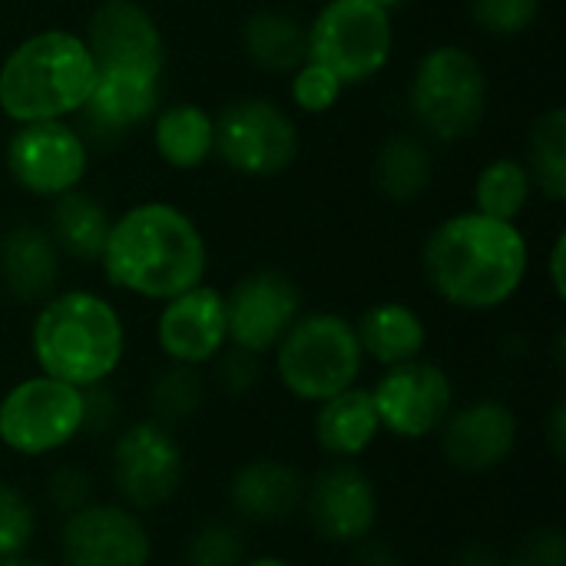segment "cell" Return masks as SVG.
Returning <instances> with one entry per match:
<instances>
[{
    "mask_svg": "<svg viewBox=\"0 0 566 566\" xmlns=\"http://www.w3.org/2000/svg\"><path fill=\"white\" fill-rule=\"evenodd\" d=\"M527 172L534 189H541L551 202L566 199V113L564 106H551L531 126L527 139Z\"/></svg>",
    "mask_w": 566,
    "mask_h": 566,
    "instance_id": "83f0119b",
    "label": "cell"
},
{
    "mask_svg": "<svg viewBox=\"0 0 566 566\" xmlns=\"http://www.w3.org/2000/svg\"><path fill=\"white\" fill-rule=\"evenodd\" d=\"M431 149L411 133H391L375 156V186L391 202H415L431 189Z\"/></svg>",
    "mask_w": 566,
    "mask_h": 566,
    "instance_id": "4316f807",
    "label": "cell"
},
{
    "mask_svg": "<svg viewBox=\"0 0 566 566\" xmlns=\"http://www.w3.org/2000/svg\"><path fill=\"white\" fill-rule=\"evenodd\" d=\"M96 60L80 33L50 27L20 40L0 63V113L10 123L66 119L83 109Z\"/></svg>",
    "mask_w": 566,
    "mask_h": 566,
    "instance_id": "277c9868",
    "label": "cell"
},
{
    "mask_svg": "<svg viewBox=\"0 0 566 566\" xmlns=\"http://www.w3.org/2000/svg\"><path fill=\"white\" fill-rule=\"evenodd\" d=\"M355 566H401V560L388 551V547H381V544H368V547H361L358 551V560Z\"/></svg>",
    "mask_w": 566,
    "mask_h": 566,
    "instance_id": "60d3db41",
    "label": "cell"
},
{
    "mask_svg": "<svg viewBox=\"0 0 566 566\" xmlns=\"http://www.w3.org/2000/svg\"><path fill=\"white\" fill-rule=\"evenodd\" d=\"M113 488L133 511H156L169 504L182 484V448L159 421H136L113 441L109 451Z\"/></svg>",
    "mask_w": 566,
    "mask_h": 566,
    "instance_id": "8fae6325",
    "label": "cell"
},
{
    "mask_svg": "<svg viewBox=\"0 0 566 566\" xmlns=\"http://www.w3.org/2000/svg\"><path fill=\"white\" fill-rule=\"evenodd\" d=\"M305 514L312 531L328 544H361L378 521V491L371 478L348 461L325 468L305 488Z\"/></svg>",
    "mask_w": 566,
    "mask_h": 566,
    "instance_id": "2e32d148",
    "label": "cell"
},
{
    "mask_svg": "<svg viewBox=\"0 0 566 566\" xmlns=\"http://www.w3.org/2000/svg\"><path fill=\"white\" fill-rule=\"evenodd\" d=\"M216 119V156L252 179L285 172L302 149L295 119L265 96H239L219 109Z\"/></svg>",
    "mask_w": 566,
    "mask_h": 566,
    "instance_id": "ba28073f",
    "label": "cell"
},
{
    "mask_svg": "<svg viewBox=\"0 0 566 566\" xmlns=\"http://www.w3.org/2000/svg\"><path fill=\"white\" fill-rule=\"evenodd\" d=\"M488 96L491 86L481 60L458 43H441L418 60L408 106L424 136L434 143H461L484 123Z\"/></svg>",
    "mask_w": 566,
    "mask_h": 566,
    "instance_id": "5b68a950",
    "label": "cell"
},
{
    "mask_svg": "<svg viewBox=\"0 0 566 566\" xmlns=\"http://www.w3.org/2000/svg\"><path fill=\"white\" fill-rule=\"evenodd\" d=\"M272 352L282 388L308 405L352 388L365 365L355 322L338 312H302Z\"/></svg>",
    "mask_w": 566,
    "mask_h": 566,
    "instance_id": "8992f818",
    "label": "cell"
},
{
    "mask_svg": "<svg viewBox=\"0 0 566 566\" xmlns=\"http://www.w3.org/2000/svg\"><path fill=\"white\" fill-rule=\"evenodd\" d=\"M355 335H358L361 355L385 365V368L421 358V352L428 345L424 318L405 302H378V305H371L355 322Z\"/></svg>",
    "mask_w": 566,
    "mask_h": 566,
    "instance_id": "cb8c5ba5",
    "label": "cell"
},
{
    "mask_svg": "<svg viewBox=\"0 0 566 566\" xmlns=\"http://www.w3.org/2000/svg\"><path fill=\"white\" fill-rule=\"evenodd\" d=\"M298 315H302V292L285 272L275 269L249 272L226 292L229 345L252 355L272 352Z\"/></svg>",
    "mask_w": 566,
    "mask_h": 566,
    "instance_id": "4fadbf2b",
    "label": "cell"
},
{
    "mask_svg": "<svg viewBox=\"0 0 566 566\" xmlns=\"http://www.w3.org/2000/svg\"><path fill=\"white\" fill-rule=\"evenodd\" d=\"M153 146L169 169H202L216 156V119L199 103H169L153 116Z\"/></svg>",
    "mask_w": 566,
    "mask_h": 566,
    "instance_id": "603a6c76",
    "label": "cell"
},
{
    "mask_svg": "<svg viewBox=\"0 0 566 566\" xmlns=\"http://www.w3.org/2000/svg\"><path fill=\"white\" fill-rule=\"evenodd\" d=\"M547 441H551V448H554V458L557 461H564L566 458V405L564 401H557L554 405V411H551V424H547Z\"/></svg>",
    "mask_w": 566,
    "mask_h": 566,
    "instance_id": "ab89813d",
    "label": "cell"
},
{
    "mask_svg": "<svg viewBox=\"0 0 566 566\" xmlns=\"http://www.w3.org/2000/svg\"><path fill=\"white\" fill-rule=\"evenodd\" d=\"M242 50L265 73H292L308 60V36L285 10H255L242 23Z\"/></svg>",
    "mask_w": 566,
    "mask_h": 566,
    "instance_id": "484cf974",
    "label": "cell"
},
{
    "mask_svg": "<svg viewBox=\"0 0 566 566\" xmlns=\"http://www.w3.org/2000/svg\"><path fill=\"white\" fill-rule=\"evenodd\" d=\"M60 249L46 226H13L0 239V285L23 305L46 302L60 285Z\"/></svg>",
    "mask_w": 566,
    "mask_h": 566,
    "instance_id": "ffe728a7",
    "label": "cell"
},
{
    "mask_svg": "<svg viewBox=\"0 0 566 566\" xmlns=\"http://www.w3.org/2000/svg\"><path fill=\"white\" fill-rule=\"evenodd\" d=\"M36 534L33 504L23 497L20 488L0 481V560L23 557Z\"/></svg>",
    "mask_w": 566,
    "mask_h": 566,
    "instance_id": "1f68e13d",
    "label": "cell"
},
{
    "mask_svg": "<svg viewBox=\"0 0 566 566\" xmlns=\"http://www.w3.org/2000/svg\"><path fill=\"white\" fill-rule=\"evenodd\" d=\"M30 352L40 375L93 388L106 385L123 365L126 328L109 298L86 289L53 292L33 318Z\"/></svg>",
    "mask_w": 566,
    "mask_h": 566,
    "instance_id": "3957f363",
    "label": "cell"
},
{
    "mask_svg": "<svg viewBox=\"0 0 566 566\" xmlns=\"http://www.w3.org/2000/svg\"><path fill=\"white\" fill-rule=\"evenodd\" d=\"M381 431L371 388H345L332 398H325L315 411V441L325 454L338 461H355L365 454Z\"/></svg>",
    "mask_w": 566,
    "mask_h": 566,
    "instance_id": "7402d4cb",
    "label": "cell"
},
{
    "mask_svg": "<svg viewBox=\"0 0 566 566\" xmlns=\"http://www.w3.org/2000/svg\"><path fill=\"white\" fill-rule=\"evenodd\" d=\"M305 36L308 60L328 66L345 86L375 80L395 50L391 10L375 0H328Z\"/></svg>",
    "mask_w": 566,
    "mask_h": 566,
    "instance_id": "52a82bcc",
    "label": "cell"
},
{
    "mask_svg": "<svg viewBox=\"0 0 566 566\" xmlns=\"http://www.w3.org/2000/svg\"><path fill=\"white\" fill-rule=\"evenodd\" d=\"M216 381L226 395H245L259 385V375H262V365H259V355L252 352H242V348H222L216 358Z\"/></svg>",
    "mask_w": 566,
    "mask_h": 566,
    "instance_id": "d590c367",
    "label": "cell"
},
{
    "mask_svg": "<svg viewBox=\"0 0 566 566\" xmlns=\"http://www.w3.org/2000/svg\"><path fill=\"white\" fill-rule=\"evenodd\" d=\"M229 501L235 514L252 524H279L295 517V511L302 507L305 481L292 464L275 458H259L235 471L229 484Z\"/></svg>",
    "mask_w": 566,
    "mask_h": 566,
    "instance_id": "44dd1931",
    "label": "cell"
},
{
    "mask_svg": "<svg viewBox=\"0 0 566 566\" xmlns=\"http://www.w3.org/2000/svg\"><path fill=\"white\" fill-rule=\"evenodd\" d=\"M99 265L113 289L149 302H169L206 282L209 249L189 212L149 199L113 219Z\"/></svg>",
    "mask_w": 566,
    "mask_h": 566,
    "instance_id": "7a4b0ae2",
    "label": "cell"
},
{
    "mask_svg": "<svg viewBox=\"0 0 566 566\" xmlns=\"http://www.w3.org/2000/svg\"><path fill=\"white\" fill-rule=\"evenodd\" d=\"M96 70H139L163 76L166 40L153 13L136 0H103L83 33Z\"/></svg>",
    "mask_w": 566,
    "mask_h": 566,
    "instance_id": "9a60e30c",
    "label": "cell"
},
{
    "mask_svg": "<svg viewBox=\"0 0 566 566\" xmlns=\"http://www.w3.org/2000/svg\"><path fill=\"white\" fill-rule=\"evenodd\" d=\"M50 202L53 209H50L46 232L56 242L60 255L76 259V262H99L109 226H113L109 209L96 196H86L80 189L63 192Z\"/></svg>",
    "mask_w": 566,
    "mask_h": 566,
    "instance_id": "d4e9b609",
    "label": "cell"
},
{
    "mask_svg": "<svg viewBox=\"0 0 566 566\" xmlns=\"http://www.w3.org/2000/svg\"><path fill=\"white\" fill-rule=\"evenodd\" d=\"M421 265L431 289L448 305L494 312L521 292L531 269V249L517 222L471 209L431 229Z\"/></svg>",
    "mask_w": 566,
    "mask_h": 566,
    "instance_id": "6da1fadb",
    "label": "cell"
},
{
    "mask_svg": "<svg viewBox=\"0 0 566 566\" xmlns=\"http://www.w3.org/2000/svg\"><path fill=\"white\" fill-rule=\"evenodd\" d=\"M63 566H149L153 541L143 521L119 504H86L60 527Z\"/></svg>",
    "mask_w": 566,
    "mask_h": 566,
    "instance_id": "5bb4252c",
    "label": "cell"
},
{
    "mask_svg": "<svg viewBox=\"0 0 566 566\" xmlns=\"http://www.w3.org/2000/svg\"><path fill=\"white\" fill-rule=\"evenodd\" d=\"M517 444V418L504 401L481 398L451 411L441 424L444 461L461 474L501 468Z\"/></svg>",
    "mask_w": 566,
    "mask_h": 566,
    "instance_id": "ac0fdd59",
    "label": "cell"
},
{
    "mask_svg": "<svg viewBox=\"0 0 566 566\" xmlns=\"http://www.w3.org/2000/svg\"><path fill=\"white\" fill-rule=\"evenodd\" d=\"M116 418H119V401L103 385L83 388V431L106 434L116 424Z\"/></svg>",
    "mask_w": 566,
    "mask_h": 566,
    "instance_id": "74e56055",
    "label": "cell"
},
{
    "mask_svg": "<svg viewBox=\"0 0 566 566\" xmlns=\"http://www.w3.org/2000/svg\"><path fill=\"white\" fill-rule=\"evenodd\" d=\"M289 76H292V80H289L292 103H295L302 113H308V116H322V113L335 109L338 99H342V93H345V83H342L328 66H322V63H315V60H305V63H302L298 70H292Z\"/></svg>",
    "mask_w": 566,
    "mask_h": 566,
    "instance_id": "4dcf8cb0",
    "label": "cell"
},
{
    "mask_svg": "<svg viewBox=\"0 0 566 566\" xmlns=\"http://www.w3.org/2000/svg\"><path fill=\"white\" fill-rule=\"evenodd\" d=\"M371 401L385 431L405 441H421L454 411V381L444 368L415 358L388 368L371 388Z\"/></svg>",
    "mask_w": 566,
    "mask_h": 566,
    "instance_id": "7c38bea8",
    "label": "cell"
},
{
    "mask_svg": "<svg viewBox=\"0 0 566 566\" xmlns=\"http://www.w3.org/2000/svg\"><path fill=\"white\" fill-rule=\"evenodd\" d=\"M514 566H566L564 534L554 527L534 531L521 547V554L514 557Z\"/></svg>",
    "mask_w": 566,
    "mask_h": 566,
    "instance_id": "8d00e7d4",
    "label": "cell"
},
{
    "mask_svg": "<svg viewBox=\"0 0 566 566\" xmlns=\"http://www.w3.org/2000/svg\"><path fill=\"white\" fill-rule=\"evenodd\" d=\"M531 192H534V179L527 166L514 156H497L474 179V209L491 219L517 222L531 202Z\"/></svg>",
    "mask_w": 566,
    "mask_h": 566,
    "instance_id": "f1b7e54d",
    "label": "cell"
},
{
    "mask_svg": "<svg viewBox=\"0 0 566 566\" xmlns=\"http://www.w3.org/2000/svg\"><path fill=\"white\" fill-rule=\"evenodd\" d=\"M245 541L232 524H209L186 544V566H242Z\"/></svg>",
    "mask_w": 566,
    "mask_h": 566,
    "instance_id": "836d02e7",
    "label": "cell"
},
{
    "mask_svg": "<svg viewBox=\"0 0 566 566\" xmlns=\"http://www.w3.org/2000/svg\"><path fill=\"white\" fill-rule=\"evenodd\" d=\"M7 169L23 192L56 199L86 179L90 143L66 119L20 123L7 143Z\"/></svg>",
    "mask_w": 566,
    "mask_h": 566,
    "instance_id": "30bf717a",
    "label": "cell"
},
{
    "mask_svg": "<svg viewBox=\"0 0 566 566\" xmlns=\"http://www.w3.org/2000/svg\"><path fill=\"white\" fill-rule=\"evenodd\" d=\"M83 434V388L33 375L0 401V441L23 458H46Z\"/></svg>",
    "mask_w": 566,
    "mask_h": 566,
    "instance_id": "9c48e42d",
    "label": "cell"
},
{
    "mask_svg": "<svg viewBox=\"0 0 566 566\" xmlns=\"http://www.w3.org/2000/svg\"><path fill=\"white\" fill-rule=\"evenodd\" d=\"M375 3H381V7H388V10H391V7H398V3H405V0H375Z\"/></svg>",
    "mask_w": 566,
    "mask_h": 566,
    "instance_id": "ee69618b",
    "label": "cell"
},
{
    "mask_svg": "<svg viewBox=\"0 0 566 566\" xmlns=\"http://www.w3.org/2000/svg\"><path fill=\"white\" fill-rule=\"evenodd\" d=\"M93 497V478L83 471V468H73V464H63L50 474L46 481V501L53 511H60L63 517L86 507Z\"/></svg>",
    "mask_w": 566,
    "mask_h": 566,
    "instance_id": "e575fe53",
    "label": "cell"
},
{
    "mask_svg": "<svg viewBox=\"0 0 566 566\" xmlns=\"http://www.w3.org/2000/svg\"><path fill=\"white\" fill-rule=\"evenodd\" d=\"M159 76L139 70H96V83L90 99L76 116H83V139H106L116 143L129 136L139 123L153 119L159 109Z\"/></svg>",
    "mask_w": 566,
    "mask_h": 566,
    "instance_id": "d6986e66",
    "label": "cell"
},
{
    "mask_svg": "<svg viewBox=\"0 0 566 566\" xmlns=\"http://www.w3.org/2000/svg\"><path fill=\"white\" fill-rule=\"evenodd\" d=\"M156 345L172 365H212L229 345L226 332V295L206 282L163 302L156 318Z\"/></svg>",
    "mask_w": 566,
    "mask_h": 566,
    "instance_id": "e0dca14e",
    "label": "cell"
},
{
    "mask_svg": "<svg viewBox=\"0 0 566 566\" xmlns=\"http://www.w3.org/2000/svg\"><path fill=\"white\" fill-rule=\"evenodd\" d=\"M544 0H471L474 23L491 36H521L541 17Z\"/></svg>",
    "mask_w": 566,
    "mask_h": 566,
    "instance_id": "d6a6232c",
    "label": "cell"
},
{
    "mask_svg": "<svg viewBox=\"0 0 566 566\" xmlns=\"http://www.w3.org/2000/svg\"><path fill=\"white\" fill-rule=\"evenodd\" d=\"M564 259H566V235H557L554 245H551V259H547V272H551V289L557 298L566 295V282H564Z\"/></svg>",
    "mask_w": 566,
    "mask_h": 566,
    "instance_id": "f35d334b",
    "label": "cell"
},
{
    "mask_svg": "<svg viewBox=\"0 0 566 566\" xmlns=\"http://www.w3.org/2000/svg\"><path fill=\"white\" fill-rule=\"evenodd\" d=\"M202 398H206V385H202L199 371L189 365H169L166 371L156 375L153 391H149L153 421H159L166 428L179 424L202 408Z\"/></svg>",
    "mask_w": 566,
    "mask_h": 566,
    "instance_id": "f546056e",
    "label": "cell"
},
{
    "mask_svg": "<svg viewBox=\"0 0 566 566\" xmlns=\"http://www.w3.org/2000/svg\"><path fill=\"white\" fill-rule=\"evenodd\" d=\"M0 566H50L43 560H30V557H10V560H0Z\"/></svg>",
    "mask_w": 566,
    "mask_h": 566,
    "instance_id": "7bdbcfd3",
    "label": "cell"
},
{
    "mask_svg": "<svg viewBox=\"0 0 566 566\" xmlns=\"http://www.w3.org/2000/svg\"><path fill=\"white\" fill-rule=\"evenodd\" d=\"M242 566H295L282 557H255V560H242Z\"/></svg>",
    "mask_w": 566,
    "mask_h": 566,
    "instance_id": "b9f144b4",
    "label": "cell"
}]
</instances>
